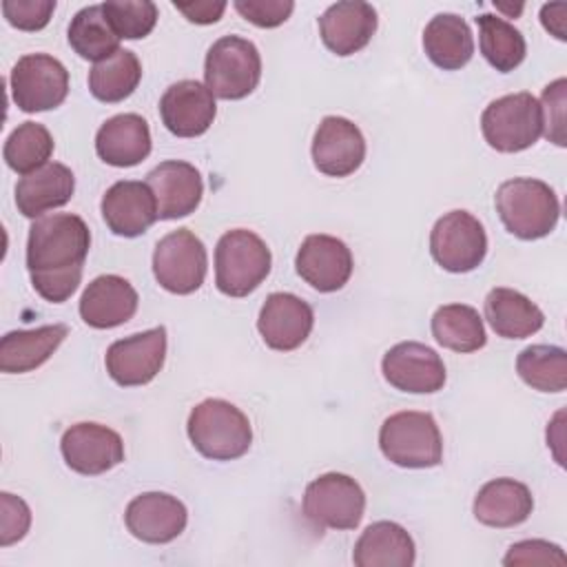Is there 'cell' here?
Returning <instances> with one entry per match:
<instances>
[{
  "label": "cell",
  "instance_id": "1",
  "mask_svg": "<svg viewBox=\"0 0 567 567\" xmlns=\"http://www.w3.org/2000/svg\"><path fill=\"white\" fill-rule=\"evenodd\" d=\"M91 233L73 213L38 217L29 228L27 268L35 292L49 303L66 301L80 286Z\"/></svg>",
  "mask_w": 567,
  "mask_h": 567
},
{
  "label": "cell",
  "instance_id": "2",
  "mask_svg": "<svg viewBox=\"0 0 567 567\" xmlns=\"http://www.w3.org/2000/svg\"><path fill=\"white\" fill-rule=\"evenodd\" d=\"M503 226L518 239L547 237L560 217V202L549 184L534 177L503 182L494 195Z\"/></svg>",
  "mask_w": 567,
  "mask_h": 567
},
{
  "label": "cell",
  "instance_id": "3",
  "mask_svg": "<svg viewBox=\"0 0 567 567\" xmlns=\"http://www.w3.org/2000/svg\"><path fill=\"white\" fill-rule=\"evenodd\" d=\"M193 447L210 461H235L250 450L252 427L248 416L224 399L197 403L186 423Z\"/></svg>",
  "mask_w": 567,
  "mask_h": 567
},
{
  "label": "cell",
  "instance_id": "4",
  "mask_svg": "<svg viewBox=\"0 0 567 567\" xmlns=\"http://www.w3.org/2000/svg\"><path fill=\"white\" fill-rule=\"evenodd\" d=\"M379 447L399 467L423 470L443 461V436L430 412L403 410L390 414L379 430Z\"/></svg>",
  "mask_w": 567,
  "mask_h": 567
},
{
  "label": "cell",
  "instance_id": "5",
  "mask_svg": "<svg viewBox=\"0 0 567 567\" xmlns=\"http://www.w3.org/2000/svg\"><path fill=\"white\" fill-rule=\"evenodd\" d=\"M270 248L246 228L228 230L215 246V284L228 297H246L270 272Z\"/></svg>",
  "mask_w": 567,
  "mask_h": 567
},
{
  "label": "cell",
  "instance_id": "6",
  "mask_svg": "<svg viewBox=\"0 0 567 567\" xmlns=\"http://www.w3.org/2000/svg\"><path fill=\"white\" fill-rule=\"evenodd\" d=\"M204 80L215 97L241 100L250 95L261 80L257 47L239 35H221L206 53Z\"/></svg>",
  "mask_w": 567,
  "mask_h": 567
},
{
  "label": "cell",
  "instance_id": "7",
  "mask_svg": "<svg viewBox=\"0 0 567 567\" xmlns=\"http://www.w3.org/2000/svg\"><path fill=\"white\" fill-rule=\"evenodd\" d=\"M481 131L498 153L525 151L543 135L540 104L527 91L496 97L481 115Z\"/></svg>",
  "mask_w": 567,
  "mask_h": 567
},
{
  "label": "cell",
  "instance_id": "8",
  "mask_svg": "<svg viewBox=\"0 0 567 567\" xmlns=\"http://www.w3.org/2000/svg\"><path fill=\"white\" fill-rule=\"evenodd\" d=\"M303 516L321 529H354L365 512L361 485L341 472H328L306 485Z\"/></svg>",
  "mask_w": 567,
  "mask_h": 567
},
{
  "label": "cell",
  "instance_id": "9",
  "mask_svg": "<svg viewBox=\"0 0 567 567\" xmlns=\"http://www.w3.org/2000/svg\"><path fill=\"white\" fill-rule=\"evenodd\" d=\"M208 270L204 241L188 228L164 235L153 250V275L157 284L173 295L195 292Z\"/></svg>",
  "mask_w": 567,
  "mask_h": 567
},
{
  "label": "cell",
  "instance_id": "10",
  "mask_svg": "<svg viewBox=\"0 0 567 567\" xmlns=\"http://www.w3.org/2000/svg\"><path fill=\"white\" fill-rule=\"evenodd\" d=\"M430 252L443 270L470 272L487 255L485 228L472 213L450 210L432 226Z\"/></svg>",
  "mask_w": 567,
  "mask_h": 567
},
{
  "label": "cell",
  "instance_id": "11",
  "mask_svg": "<svg viewBox=\"0 0 567 567\" xmlns=\"http://www.w3.org/2000/svg\"><path fill=\"white\" fill-rule=\"evenodd\" d=\"M11 97L24 113L60 106L69 93L66 66L49 53H27L11 69Z\"/></svg>",
  "mask_w": 567,
  "mask_h": 567
},
{
  "label": "cell",
  "instance_id": "12",
  "mask_svg": "<svg viewBox=\"0 0 567 567\" xmlns=\"http://www.w3.org/2000/svg\"><path fill=\"white\" fill-rule=\"evenodd\" d=\"M166 328L157 326L109 346L104 363L109 377L122 388L146 385L164 368Z\"/></svg>",
  "mask_w": 567,
  "mask_h": 567
},
{
  "label": "cell",
  "instance_id": "13",
  "mask_svg": "<svg viewBox=\"0 0 567 567\" xmlns=\"http://www.w3.org/2000/svg\"><path fill=\"white\" fill-rule=\"evenodd\" d=\"M383 379L410 394H432L445 385L443 359L425 343L401 341L392 346L381 361Z\"/></svg>",
  "mask_w": 567,
  "mask_h": 567
},
{
  "label": "cell",
  "instance_id": "14",
  "mask_svg": "<svg viewBox=\"0 0 567 567\" xmlns=\"http://www.w3.org/2000/svg\"><path fill=\"white\" fill-rule=\"evenodd\" d=\"M64 463L84 476H97L124 461L122 436L93 421H82L64 430L60 441Z\"/></svg>",
  "mask_w": 567,
  "mask_h": 567
},
{
  "label": "cell",
  "instance_id": "15",
  "mask_svg": "<svg viewBox=\"0 0 567 567\" xmlns=\"http://www.w3.org/2000/svg\"><path fill=\"white\" fill-rule=\"evenodd\" d=\"M365 159L361 128L341 115H326L312 137L315 168L328 177H348Z\"/></svg>",
  "mask_w": 567,
  "mask_h": 567
},
{
  "label": "cell",
  "instance_id": "16",
  "mask_svg": "<svg viewBox=\"0 0 567 567\" xmlns=\"http://www.w3.org/2000/svg\"><path fill=\"white\" fill-rule=\"evenodd\" d=\"M297 275L319 292L341 290L354 268L350 248L332 235H308L295 257Z\"/></svg>",
  "mask_w": 567,
  "mask_h": 567
},
{
  "label": "cell",
  "instance_id": "17",
  "mask_svg": "<svg viewBox=\"0 0 567 567\" xmlns=\"http://www.w3.org/2000/svg\"><path fill=\"white\" fill-rule=\"evenodd\" d=\"M124 523L137 540L164 545L186 529L188 512L177 496L166 492H144L126 505Z\"/></svg>",
  "mask_w": 567,
  "mask_h": 567
},
{
  "label": "cell",
  "instance_id": "18",
  "mask_svg": "<svg viewBox=\"0 0 567 567\" xmlns=\"http://www.w3.org/2000/svg\"><path fill=\"white\" fill-rule=\"evenodd\" d=\"M312 326L315 312L310 303L292 292L268 295L257 317V330L264 343L279 352L299 348L310 337Z\"/></svg>",
  "mask_w": 567,
  "mask_h": 567
},
{
  "label": "cell",
  "instance_id": "19",
  "mask_svg": "<svg viewBox=\"0 0 567 567\" xmlns=\"http://www.w3.org/2000/svg\"><path fill=\"white\" fill-rule=\"evenodd\" d=\"M159 115L177 137L204 135L217 115L215 95L197 80H179L159 97Z\"/></svg>",
  "mask_w": 567,
  "mask_h": 567
},
{
  "label": "cell",
  "instance_id": "20",
  "mask_svg": "<svg viewBox=\"0 0 567 567\" xmlns=\"http://www.w3.org/2000/svg\"><path fill=\"white\" fill-rule=\"evenodd\" d=\"M146 184L155 195L159 219H177L195 213L204 195L199 171L182 159L157 164L146 175Z\"/></svg>",
  "mask_w": 567,
  "mask_h": 567
},
{
  "label": "cell",
  "instance_id": "21",
  "mask_svg": "<svg viewBox=\"0 0 567 567\" xmlns=\"http://www.w3.org/2000/svg\"><path fill=\"white\" fill-rule=\"evenodd\" d=\"M102 217L113 235L137 237L157 219L155 195L146 182L120 179L102 197Z\"/></svg>",
  "mask_w": 567,
  "mask_h": 567
},
{
  "label": "cell",
  "instance_id": "22",
  "mask_svg": "<svg viewBox=\"0 0 567 567\" xmlns=\"http://www.w3.org/2000/svg\"><path fill=\"white\" fill-rule=\"evenodd\" d=\"M377 24L379 18L372 4L359 0H343L330 4L321 13L319 35L332 53L346 58L368 47L377 31Z\"/></svg>",
  "mask_w": 567,
  "mask_h": 567
},
{
  "label": "cell",
  "instance_id": "23",
  "mask_svg": "<svg viewBox=\"0 0 567 567\" xmlns=\"http://www.w3.org/2000/svg\"><path fill=\"white\" fill-rule=\"evenodd\" d=\"M137 303V290L128 279L120 275H100L80 297V317L86 326L106 330L126 323L135 315Z\"/></svg>",
  "mask_w": 567,
  "mask_h": 567
},
{
  "label": "cell",
  "instance_id": "24",
  "mask_svg": "<svg viewBox=\"0 0 567 567\" xmlns=\"http://www.w3.org/2000/svg\"><path fill=\"white\" fill-rule=\"evenodd\" d=\"M151 128L137 113H120L109 117L95 133V153L102 162L128 168L151 155Z\"/></svg>",
  "mask_w": 567,
  "mask_h": 567
},
{
  "label": "cell",
  "instance_id": "25",
  "mask_svg": "<svg viewBox=\"0 0 567 567\" xmlns=\"http://www.w3.org/2000/svg\"><path fill=\"white\" fill-rule=\"evenodd\" d=\"M534 496L529 487L516 478L487 481L474 496L472 512L478 523L487 527H516L529 518Z\"/></svg>",
  "mask_w": 567,
  "mask_h": 567
},
{
  "label": "cell",
  "instance_id": "26",
  "mask_svg": "<svg viewBox=\"0 0 567 567\" xmlns=\"http://www.w3.org/2000/svg\"><path fill=\"white\" fill-rule=\"evenodd\" d=\"M73 171L60 162H49L20 177L16 186V206L24 217L38 219L44 217V213L64 206L73 197Z\"/></svg>",
  "mask_w": 567,
  "mask_h": 567
},
{
  "label": "cell",
  "instance_id": "27",
  "mask_svg": "<svg viewBox=\"0 0 567 567\" xmlns=\"http://www.w3.org/2000/svg\"><path fill=\"white\" fill-rule=\"evenodd\" d=\"M416 558L414 540L392 520L368 525L354 543L352 563L357 567H412Z\"/></svg>",
  "mask_w": 567,
  "mask_h": 567
},
{
  "label": "cell",
  "instance_id": "28",
  "mask_svg": "<svg viewBox=\"0 0 567 567\" xmlns=\"http://www.w3.org/2000/svg\"><path fill=\"white\" fill-rule=\"evenodd\" d=\"M66 334L69 328L64 323L7 332L0 341V370L7 374H22L40 368L51 359Z\"/></svg>",
  "mask_w": 567,
  "mask_h": 567
},
{
  "label": "cell",
  "instance_id": "29",
  "mask_svg": "<svg viewBox=\"0 0 567 567\" xmlns=\"http://www.w3.org/2000/svg\"><path fill=\"white\" fill-rule=\"evenodd\" d=\"M485 319L503 339H525L545 323L543 310L514 288H492L485 297Z\"/></svg>",
  "mask_w": 567,
  "mask_h": 567
},
{
  "label": "cell",
  "instance_id": "30",
  "mask_svg": "<svg viewBox=\"0 0 567 567\" xmlns=\"http://www.w3.org/2000/svg\"><path fill=\"white\" fill-rule=\"evenodd\" d=\"M423 49L432 64L443 71L465 66L474 55V38L465 18L456 13H436L423 31Z\"/></svg>",
  "mask_w": 567,
  "mask_h": 567
},
{
  "label": "cell",
  "instance_id": "31",
  "mask_svg": "<svg viewBox=\"0 0 567 567\" xmlns=\"http://www.w3.org/2000/svg\"><path fill=\"white\" fill-rule=\"evenodd\" d=\"M432 334L439 346L467 354L487 343L485 326L476 308L467 303H445L432 315Z\"/></svg>",
  "mask_w": 567,
  "mask_h": 567
},
{
  "label": "cell",
  "instance_id": "32",
  "mask_svg": "<svg viewBox=\"0 0 567 567\" xmlns=\"http://www.w3.org/2000/svg\"><path fill=\"white\" fill-rule=\"evenodd\" d=\"M142 80V64L128 49H117L111 58L95 62L89 71V91L95 100L115 104L126 100Z\"/></svg>",
  "mask_w": 567,
  "mask_h": 567
},
{
  "label": "cell",
  "instance_id": "33",
  "mask_svg": "<svg viewBox=\"0 0 567 567\" xmlns=\"http://www.w3.org/2000/svg\"><path fill=\"white\" fill-rule=\"evenodd\" d=\"M71 49L91 62H102L120 49V38L109 24L102 4H91L80 9L69 24Z\"/></svg>",
  "mask_w": 567,
  "mask_h": 567
},
{
  "label": "cell",
  "instance_id": "34",
  "mask_svg": "<svg viewBox=\"0 0 567 567\" xmlns=\"http://www.w3.org/2000/svg\"><path fill=\"white\" fill-rule=\"evenodd\" d=\"M476 24L481 53L496 71L509 73L525 60V38L512 22L494 13H481L476 16Z\"/></svg>",
  "mask_w": 567,
  "mask_h": 567
},
{
  "label": "cell",
  "instance_id": "35",
  "mask_svg": "<svg viewBox=\"0 0 567 567\" xmlns=\"http://www.w3.org/2000/svg\"><path fill=\"white\" fill-rule=\"evenodd\" d=\"M516 372L538 392H563L567 388V352L558 346H527L516 357Z\"/></svg>",
  "mask_w": 567,
  "mask_h": 567
},
{
  "label": "cell",
  "instance_id": "36",
  "mask_svg": "<svg viewBox=\"0 0 567 567\" xmlns=\"http://www.w3.org/2000/svg\"><path fill=\"white\" fill-rule=\"evenodd\" d=\"M53 135L40 122H22L4 142L2 155L11 171L20 173L22 177L49 164L53 155Z\"/></svg>",
  "mask_w": 567,
  "mask_h": 567
},
{
  "label": "cell",
  "instance_id": "37",
  "mask_svg": "<svg viewBox=\"0 0 567 567\" xmlns=\"http://www.w3.org/2000/svg\"><path fill=\"white\" fill-rule=\"evenodd\" d=\"M102 7L117 38L137 40L155 29L157 7L151 0H109Z\"/></svg>",
  "mask_w": 567,
  "mask_h": 567
},
{
  "label": "cell",
  "instance_id": "38",
  "mask_svg": "<svg viewBox=\"0 0 567 567\" xmlns=\"http://www.w3.org/2000/svg\"><path fill=\"white\" fill-rule=\"evenodd\" d=\"M565 95L567 80L558 78L543 89L540 115H543V135L556 146H565Z\"/></svg>",
  "mask_w": 567,
  "mask_h": 567
},
{
  "label": "cell",
  "instance_id": "39",
  "mask_svg": "<svg viewBox=\"0 0 567 567\" xmlns=\"http://www.w3.org/2000/svg\"><path fill=\"white\" fill-rule=\"evenodd\" d=\"M55 0H4L2 13L7 22L22 31H40L49 24Z\"/></svg>",
  "mask_w": 567,
  "mask_h": 567
},
{
  "label": "cell",
  "instance_id": "40",
  "mask_svg": "<svg viewBox=\"0 0 567 567\" xmlns=\"http://www.w3.org/2000/svg\"><path fill=\"white\" fill-rule=\"evenodd\" d=\"M503 565L518 567V565H567L565 551L549 540L532 538L509 545Z\"/></svg>",
  "mask_w": 567,
  "mask_h": 567
},
{
  "label": "cell",
  "instance_id": "41",
  "mask_svg": "<svg viewBox=\"0 0 567 567\" xmlns=\"http://www.w3.org/2000/svg\"><path fill=\"white\" fill-rule=\"evenodd\" d=\"M31 527L29 505L9 492L0 494V547H9L27 536Z\"/></svg>",
  "mask_w": 567,
  "mask_h": 567
},
{
  "label": "cell",
  "instance_id": "42",
  "mask_svg": "<svg viewBox=\"0 0 567 567\" xmlns=\"http://www.w3.org/2000/svg\"><path fill=\"white\" fill-rule=\"evenodd\" d=\"M233 7L237 9V13L244 20L252 22L255 27L272 29V27L284 24L290 18L295 2H290V0H235Z\"/></svg>",
  "mask_w": 567,
  "mask_h": 567
},
{
  "label": "cell",
  "instance_id": "43",
  "mask_svg": "<svg viewBox=\"0 0 567 567\" xmlns=\"http://www.w3.org/2000/svg\"><path fill=\"white\" fill-rule=\"evenodd\" d=\"M173 7L186 16V20L195 24H213L221 18L226 11V2H213V0H195V2H173Z\"/></svg>",
  "mask_w": 567,
  "mask_h": 567
},
{
  "label": "cell",
  "instance_id": "44",
  "mask_svg": "<svg viewBox=\"0 0 567 567\" xmlns=\"http://www.w3.org/2000/svg\"><path fill=\"white\" fill-rule=\"evenodd\" d=\"M565 16H567V4H563V2L543 4V9H540V22H543V27H545L551 35H556L558 40H567Z\"/></svg>",
  "mask_w": 567,
  "mask_h": 567
},
{
  "label": "cell",
  "instance_id": "45",
  "mask_svg": "<svg viewBox=\"0 0 567 567\" xmlns=\"http://www.w3.org/2000/svg\"><path fill=\"white\" fill-rule=\"evenodd\" d=\"M494 7H496V9H501V11H505V13H507V16H512V18H516V16L523 11V4H514V7H512V4L494 2Z\"/></svg>",
  "mask_w": 567,
  "mask_h": 567
}]
</instances>
